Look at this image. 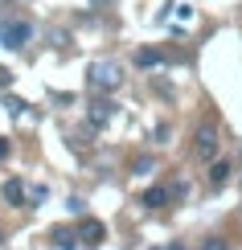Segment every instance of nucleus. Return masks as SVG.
I'll return each mask as SVG.
<instances>
[{
  "label": "nucleus",
  "instance_id": "1",
  "mask_svg": "<svg viewBox=\"0 0 242 250\" xmlns=\"http://www.w3.org/2000/svg\"><path fill=\"white\" fill-rule=\"evenodd\" d=\"M33 37V25L29 21H4V29H0V45L4 49H25V41Z\"/></svg>",
  "mask_w": 242,
  "mask_h": 250
},
{
  "label": "nucleus",
  "instance_id": "2",
  "mask_svg": "<svg viewBox=\"0 0 242 250\" xmlns=\"http://www.w3.org/2000/svg\"><path fill=\"white\" fill-rule=\"evenodd\" d=\"M87 78H90L94 90H107V95H111V90L119 86V66H111V62H94Z\"/></svg>",
  "mask_w": 242,
  "mask_h": 250
},
{
  "label": "nucleus",
  "instance_id": "3",
  "mask_svg": "<svg viewBox=\"0 0 242 250\" xmlns=\"http://www.w3.org/2000/svg\"><path fill=\"white\" fill-rule=\"evenodd\" d=\"M115 119V103L111 99H94L90 103V127H107Z\"/></svg>",
  "mask_w": 242,
  "mask_h": 250
},
{
  "label": "nucleus",
  "instance_id": "4",
  "mask_svg": "<svg viewBox=\"0 0 242 250\" xmlns=\"http://www.w3.org/2000/svg\"><path fill=\"white\" fill-rule=\"evenodd\" d=\"M103 234H107V230H103V222H94V217H82L78 238H82L87 246H99V242H103Z\"/></svg>",
  "mask_w": 242,
  "mask_h": 250
},
{
  "label": "nucleus",
  "instance_id": "5",
  "mask_svg": "<svg viewBox=\"0 0 242 250\" xmlns=\"http://www.w3.org/2000/svg\"><path fill=\"white\" fill-rule=\"evenodd\" d=\"M197 152H201L205 160H214V156H218V131H214V127H201V131H197Z\"/></svg>",
  "mask_w": 242,
  "mask_h": 250
},
{
  "label": "nucleus",
  "instance_id": "6",
  "mask_svg": "<svg viewBox=\"0 0 242 250\" xmlns=\"http://www.w3.org/2000/svg\"><path fill=\"white\" fill-rule=\"evenodd\" d=\"M132 62H135V66H140V70H156V66H160L164 58H160V49L144 45V49H135V58H132Z\"/></svg>",
  "mask_w": 242,
  "mask_h": 250
},
{
  "label": "nucleus",
  "instance_id": "7",
  "mask_svg": "<svg viewBox=\"0 0 242 250\" xmlns=\"http://www.w3.org/2000/svg\"><path fill=\"white\" fill-rule=\"evenodd\" d=\"M4 201H8V205H25V185H21V181H8V185H4Z\"/></svg>",
  "mask_w": 242,
  "mask_h": 250
},
{
  "label": "nucleus",
  "instance_id": "8",
  "mask_svg": "<svg viewBox=\"0 0 242 250\" xmlns=\"http://www.w3.org/2000/svg\"><path fill=\"white\" fill-rule=\"evenodd\" d=\"M140 201H144V205H148V209H160V205L168 201V189H160V185H156V189H148V193H144V197H140Z\"/></svg>",
  "mask_w": 242,
  "mask_h": 250
},
{
  "label": "nucleus",
  "instance_id": "9",
  "mask_svg": "<svg viewBox=\"0 0 242 250\" xmlns=\"http://www.w3.org/2000/svg\"><path fill=\"white\" fill-rule=\"evenodd\" d=\"M54 246H58V250H78V234H70V230H54Z\"/></svg>",
  "mask_w": 242,
  "mask_h": 250
},
{
  "label": "nucleus",
  "instance_id": "10",
  "mask_svg": "<svg viewBox=\"0 0 242 250\" xmlns=\"http://www.w3.org/2000/svg\"><path fill=\"white\" fill-rule=\"evenodd\" d=\"M226 176H230V164L226 160H214V168H209V185H226Z\"/></svg>",
  "mask_w": 242,
  "mask_h": 250
},
{
  "label": "nucleus",
  "instance_id": "11",
  "mask_svg": "<svg viewBox=\"0 0 242 250\" xmlns=\"http://www.w3.org/2000/svg\"><path fill=\"white\" fill-rule=\"evenodd\" d=\"M201 250H230V246H226V238H205Z\"/></svg>",
  "mask_w": 242,
  "mask_h": 250
},
{
  "label": "nucleus",
  "instance_id": "12",
  "mask_svg": "<svg viewBox=\"0 0 242 250\" xmlns=\"http://www.w3.org/2000/svg\"><path fill=\"white\" fill-rule=\"evenodd\" d=\"M0 160H8V140L0 135Z\"/></svg>",
  "mask_w": 242,
  "mask_h": 250
}]
</instances>
